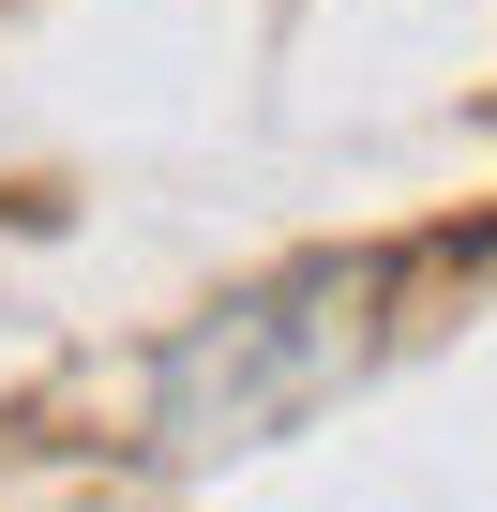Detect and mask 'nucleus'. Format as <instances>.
Masks as SVG:
<instances>
[{"mask_svg":"<svg viewBox=\"0 0 497 512\" xmlns=\"http://www.w3.org/2000/svg\"><path fill=\"white\" fill-rule=\"evenodd\" d=\"M377 302H392L377 256H302V272L241 287L226 317H196V332L166 347V377H151L166 452H257V437L317 422V407L377 362Z\"/></svg>","mask_w":497,"mask_h":512,"instance_id":"obj_1","label":"nucleus"}]
</instances>
